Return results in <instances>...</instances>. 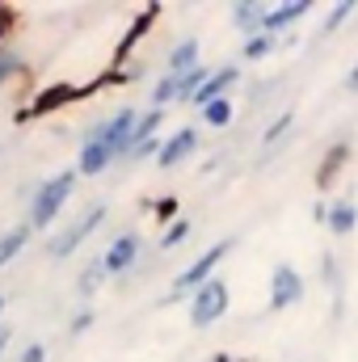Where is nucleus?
Instances as JSON below:
<instances>
[{
	"instance_id": "nucleus-3",
	"label": "nucleus",
	"mask_w": 358,
	"mask_h": 362,
	"mask_svg": "<svg viewBox=\"0 0 358 362\" xmlns=\"http://www.w3.org/2000/svg\"><path fill=\"white\" fill-rule=\"evenodd\" d=\"M228 253H232V240H219V245H211V249H207L202 257H194V262H190V266L181 270V278L173 282V295H169V299L194 295L198 286H207V282L215 278V266H219V262H224Z\"/></svg>"
},
{
	"instance_id": "nucleus-9",
	"label": "nucleus",
	"mask_w": 358,
	"mask_h": 362,
	"mask_svg": "<svg viewBox=\"0 0 358 362\" xmlns=\"http://www.w3.org/2000/svg\"><path fill=\"white\" fill-rule=\"evenodd\" d=\"M236 81H241V68H236V64H228V68H219V72H211V81H207V85L198 89V97H194L190 105H198V110H202V105H211V101H219V97H228V89H232Z\"/></svg>"
},
{
	"instance_id": "nucleus-16",
	"label": "nucleus",
	"mask_w": 358,
	"mask_h": 362,
	"mask_svg": "<svg viewBox=\"0 0 358 362\" xmlns=\"http://www.w3.org/2000/svg\"><path fill=\"white\" fill-rule=\"evenodd\" d=\"M207 81H211V72H207L202 64H198L194 72H185V76H178V101H194V97H198V89H202Z\"/></svg>"
},
{
	"instance_id": "nucleus-29",
	"label": "nucleus",
	"mask_w": 358,
	"mask_h": 362,
	"mask_svg": "<svg viewBox=\"0 0 358 362\" xmlns=\"http://www.w3.org/2000/svg\"><path fill=\"white\" fill-rule=\"evenodd\" d=\"M8 337H13V329H8V325H0V350L8 346Z\"/></svg>"
},
{
	"instance_id": "nucleus-6",
	"label": "nucleus",
	"mask_w": 358,
	"mask_h": 362,
	"mask_svg": "<svg viewBox=\"0 0 358 362\" xmlns=\"http://www.w3.org/2000/svg\"><path fill=\"white\" fill-rule=\"evenodd\" d=\"M299 299H304V278H299V270L287 266V262L274 266V274H270V312H287Z\"/></svg>"
},
{
	"instance_id": "nucleus-14",
	"label": "nucleus",
	"mask_w": 358,
	"mask_h": 362,
	"mask_svg": "<svg viewBox=\"0 0 358 362\" xmlns=\"http://www.w3.org/2000/svg\"><path fill=\"white\" fill-rule=\"evenodd\" d=\"M198 68V42L194 38H185L173 47V55H169V76H185V72H194Z\"/></svg>"
},
{
	"instance_id": "nucleus-30",
	"label": "nucleus",
	"mask_w": 358,
	"mask_h": 362,
	"mask_svg": "<svg viewBox=\"0 0 358 362\" xmlns=\"http://www.w3.org/2000/svg\"><path fill=\"white\" fill-rule=\"evenodd\" d=\"M0 308H4V295H0Z\"/></svg>"
},
{
	"instance_id": "nucleus-4",
	"label": "nucleus",
	"mask_w": 358,
	"mask_h": 362,
	"mask_svg": "<svg viewBox=\"0 0 358 362\" xmlns=\"http://www.w3.org/2000/svg\"><path fill=\"white\" fill-rule=\"evenodd\" d=\"M224 312H228V282L224 278H211L207 286L194 291V299H190V325L194 329H211Z\"/></svg>"
},
{
	"instance_id": "nucleus-1",
	"label": "nucleus",
	"mask_w": 358,
	"mask_h": 362,
	"mask_svg": "<svg viewBox=\"0 0 358 362\" xmlns=\"http://www.w3.org/2000/svg\"><path fill=\"white\" fill-rule=\"evenodd\" d=\"M76 169H64V173H55L51 181H42L38 185V198L30 202V228H47L59 211H64V202H68V194L76 189Z\"/></svg>"
},
{
	"instance_id": "nucleus-19",
	"label": "nucleus",
	"mask_w": 358,
	"mask_h": 362,
	"mask_svg": "<svg viewBox=\"0 0 358 362\" xmlns=\"http://www.w3.org/2000/svg\"><path fill=\"white\" fill-rule=\"evenodd\" d=\"M101 274H105V262H89V270L81 274V282H76V291H81V295H93V291L101 286Z\"/></svg>"
},
{
	"instance_id": "nucleus-12",
	"label": "nucleus",
	"mask_w": 358,
	"mask_h": 362,
	"mask_svg": "<svg viewBox=\"0 0 358 362\" xmlns=\"http://www.w3.org/2000/svg\"><path fill=\"white\" fill-rule=\"evenodd\" d=\"M105 165H114V152H110L105 144H85V148H81V160H76V173L97 177Z\"/></svg>"
},
{
	"instance_id": "nucleus-27",
	"label": "nucleus",
	"mask_w": 358,
	"mask_h": 362,
	"mask_svg": "<svg viewBox=\"0 0 358 362\" xmlns=\"http://www.w3.org/2000/svg\"><path fill=\"white\" fill-rule=\"evenodd\" d=\"M173 211H178V202H173V198H165V202H161V211H156V215H161V219H169V215H173Z\"/></svg>"
},
{
	"instance_id": "nucleus-22",
	"label": "nucleus",
	"mask_w": 358,
	"mask_h": 362,
	"mask_svg": "<svg viewBox=\"0 0 358 362\" xmlns=\"http://www.w3.org/2000/svg\"><path fill=\"white\" fill-rule=\"evenodd\" d=\"M185 236H190V223H185V219H178V223H173V228L161 236V249H178Z\"/></svg>"
},
{
	"instance_id": "nucleus-15",
	"label": "nucleus",
	"mask_w": 358,
	"mask_h": 362,
	"mask_svg": "<svg viewBox=\"0 0 358 362\" xmlns=\"http://www.w3.org/2000/svg\"><path fill=\"white\" fill-rule=\"evenodd\" d=\"M30 232H34V228H30V223H21V228H13V232H4V236H0V270L21 253V245L30 240Z\"/></svg>"
},
{
	"instance_id": "nucleus-17",
	"label": "nucleus",
	"mask_w": 358,
	"mask_h": 362,
	"mask_svg": "<svg viewBox=\"0 0 358 362\" xmlns=\"http://www.w3.org/2000/svg\"><path fill=\"white\" fill-rule=\"evenodd\" d=\"M278 47V38L274 34H253L245 47H241V59H249V64H258V59H266L270 51Z\"/></svg>"
},
{
	"instance_id": "nucleus-21",
	"label": "nucleus",
	"mask_w": 358,
	"mask_h": 362,
	"mask_svg": "<svg viewBox=\"0 0 358 362\" xmlns=\"http://www.w3.org/2000/svg\"><path fill=\"white\" fill-rule=\"evenodd\" d=\"M169 101H178V76H161V85L152 93V105H156V110L169 105Z\"/></svg>"
},
{
	"instance_id": "nucleus-18",
	"label": "nucleus",
	"mask_w": 358,
	"mask_h": 362,
	"mask_svg": "<svg viewBox=\"0 0 358 362\" xmlns=\"http://www.w3.org/2000/svg\"><path fill=\"white\" fill-rule=\"evenodd\" d=\"M202 122H207V127H228V122H232V101L219 97V101L202 105Z\"/></svg>"
},
{
	"instance_id": "nucleus-5",
	"label": "nucleus",
	"mask_w": 358,
	"mask_h": 362,
	"mask_svg": "<svg viewBox=\"0 0 358 362\" xmlns=\"http://www.w3.org/2000/svg\"><path fill=\"white\" fill-rule=\"evenodd\" d=\"M101 223H105V206H89V211H85V215H81V219L68 228V232H59V236L51 240V257H55V262L72 257V253H76V249L89 240V236L97 232V228H101Z\"/></svg>"
},
{
	"instance_id": "nucleus-11",
	"label": "nucleus",
	"mask_w": 358,
	"mask_h": 362,
	"mask_svg": "<svg viewBox=\"0 0 358 362\" xmlns=\"http://www.w3.org/2000/svg\"><path fill=\"white\" fill-rule=\"evenodd\" d=\"M333 236H350L358 228V206L350 198H337V202H329V223H325Z\"/></svg>"
},
{
	"instance_id": "nucleus-13",
	"label": "nucleus",
	"mask_w": 358,
	"mask_h": 362,
	"mask_svg": "<svg viewBox=\"0 0 358 362\" xmlns=\"http://www.w3.org/2000/svg\"><path fill=\"white\" fill-rule=\"evenodd\" d=\"M266 8H270V4H232V21H236V30H245L249 38H253V34H262Z\"/></svg>"
},
{
	"instance_id": "nucleus-24",
	"label": "nucleus",
	"mask_w": 358,
	"mask_h": 362,
	"mask_svg": "<svg viewBox=\"0 0 358 362\" xmlns=\"http://www.w3.org/2000/svg\"><path fill=\"white\" fill-rule=\"evenodd\" d=\"M13 72H21V59H13V55H4V59H0V85H4V81H8Z\"/></svg>"
},
{
	"instance_id": "nucleus-25",
	"label": "nucleus",
	"mask_w": 358,
	"mask_h": 362,
	"mask_svg": "<svg viewBox=\"0 0 358 362\" xmlns=\"http://www.w3.org/2000/svg\"><path fill=\"white\" fill-rule=\"evenodd\" d=\"M42 358H47L42 346H25V350H21V362H42Z\"/></svg>"
},
{
	"instance_id": "nucleus-28",
	"label": "nucleus",
	"mask_w": 358,
	"mask_h": 362,
	"mask_svg": "<svg viewBox=\"0 0 358 362\" xmlns=\"http://www.w3.org/2000/svg\"><path fill=\"white\" fill-rule=\"evenodd\" d=\"M346 89H350V93H358V64H354V72L346 76Z\"/></svg>"
},
{
	"instance_id": "nucleus-7",
	"label": "nucleus",
	"mask_w": 358,
	"mask_h": 362,
	"mask_svg": "<svg viewBox=\"0 0 358 362\" xmlns=\"http://www.w3.org/2000/svg\"><path fill=\"white\" fill-rule=\"evenodd\" d=\"M101 262H105V274H127L139 262V236H135V232H122V236L105 249Z\"/></svg>"
},
{
	"instance_id": "nucleus-20",
	"label": "nucleus",
	"mask_w": 358,
	"mask_h": 362,
	"mask_svg": "<svg viewBox=\"0 0 358 362\" xmlns=\"http://www.w3.org/2000/svg\"><path fill=\"white\" fill-rule=\"evenodd\" d=\"M291 122H295V114H291V110H282V114L270 122V127H266V144H270V148H274V144H278V139L291 131Z\"/></svg>"
},
{
	"instance_id": "nucleus-10",
	"label": "nucleus",
	"mask_w": 358,
	"mask_h": 362,
	"mask_svg": "<svg viewBox=\"0 0 358 362\" xmlns=\"http://www.w3.org/2000/svg\"><path fill=\"white\" fill-rule=\"evenodd\" d=\"M194 148H198V131H194V127H181L173 139H165V148H161L156 165H161V169H173V165H181Z\"/></svg>"
},
{
	"instance_id": "nucleus-23",
	"label": "nucleus",
	"mask_w": 358,
	"mask_h": 362,
	"mask_svg": "<svg viewBox=\"0 0 358 362\" xmlns=\"http://www.w3.org/2000/svg\"><path fill=\"white\" fill-rule=\"evenodd\" d=\"M350 13H354V4H350V0H346V4H333V13L325 17V34H333V30H337V25L350 17Z\"/></svg>"
},
{
	"instance_id": "nucleus-8",
	"label": "nucleus",
	"mask_w": 358,
	"mask_h": 362,
	"mask_svg": "<svg viewBox=\"0 0 358 362\" xmlns=\"http://www.w3.org/2000/svg\"><path fill=\"white\" fill-rule=\"evenodd\" d=\"M308 0H287V4H270L266 8V21H262V34H274L278 38V30H287V25H295L299 17H308Z\"/></svg>"
},
{
	"instance_id": "nucleus-26",
	"label": "nucleus",
	"mask_w": 358,
	"mask_h": 362,
	"mask_svg": "<svg viewBox=\"0 0 358 362\" xmlns=\"http://www.w3.org/2000/svg\"><path fill=\"white\" fill-rule=\"evenodd\" d=\"M93 325V312H81V316H76V320H72V333H85V329H89Z\"/></svg>"
},
{
	"instance_id": "nucleus-2",
	"label": "nucleus",
	"mask_w": 358,
	"mask_h": 362,
	"mask_svg": "<svg viewBox=\"0 0 358 362\" xmlns=\"http://www.w3.org/2000/svg\"><path fill=\"white\" fill-rule=\"evenodd\" d=\"M135 127H139V110H118L114 118H105V122H97V127H93L89 144H105V148L114 152V160H118V156H131Z\"/></svg>"
}]
</instances>
